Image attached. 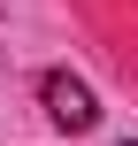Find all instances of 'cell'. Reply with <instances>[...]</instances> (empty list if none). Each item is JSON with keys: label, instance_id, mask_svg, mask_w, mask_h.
<instances>
[{"label": "cell", "instance_id": "cell-1", "mask_svg": "<svg viewBox=\"0 0 138 146\" xmlns=\"http://www.w3.org/2000/svg\"><path fill=\"white\" fill-rule=\"evenodd\" d=\"M38 100H46V123H54V131H69V139L100 123V100H92V85H85V77H69V69H54V77L38 85Z\"/></svg>", "mask_w": 138, "mask_h": 146}]
</instances>
